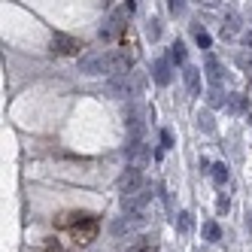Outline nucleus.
<instances>
[{"label":"nucleus","instance_id":"8","mask_svg":"<svg viewBox=\"0 0 252 252\" xmlns=\"http://www.w3.org/2000/svg\"><path fill=\"white\" fill-rule=\"evenodd\" d=\"M183 79H186V88H189L191 97L201 94V70H197V67L186 64V67H183Z\"/></svg>","mask_w":252,"mask_h":252},{"label":"nucleus","instance_id":"12","mask_svg":"<svg viewBox=\"0 0 252 252\" xmlns=\"http://www.w3.org/2000/svg\"><path fill=\"white\" fill-rule=\"evenodd\" d=\"M228 113H234V116L249 113V97L246 94H231L228 97Z\"/></svg>","mask_w":252,"mask_h":252},{"label":"nucleus","instance_id":"18","mask_svg":"<svg viewBox=\"0 0 252 252\" xmlns=\"http://www.w3.org/2000/svg\"><path fill=\"white\" fill-rule=\"evenodd\" d=\"M128 252H155V243H149V240H137L134 246H128Z\"/></svg>","mask_w":252,"mask_h":252},{"label":"nucleus","instance_id":"13","mask_svg":"<svg viewBox=\"0 0 252 252\" xmlns=\"http://www.w3.org/2000/svg\"><path fill=\"white\" fill-rule=\"evenodd\" d=\"M237 31H240V15H237V12H231L228 19H225V25H222V33H225V37H234Z\"/></svg>","mask_w":252,"mask_h":252},{"label":"nucleus","instance_id":"6","mask_svg":"<svg viewBox=\"0 0 252 252\" xmlns=\"http://www.w3.org/2000/svg\"><path fill=\"white\" fill-rule=\"evenodd\" d=\"M82 43H76L73 37H67V33H52V52L55 55H79Z\"/></svg>","mask_w":252,"mask_h":252},{"label":"nucleus","instance_id":"26","mask_svg":"<svg viewBox=\"0 0 252 252\" xmlns=\"http://www.w3.org/2000/svg\"><path fill=\"white\" fill-rule=\"evenodd\" d=\"M237 64H240L243 70H252V58H246V55H240V58H237Z\"/></svg>","mask_w":252,"mask_h":252},{"label":"nucleus","instance_id":"23","mask_svg":"<svg viewBox=\"0 0 252 252\" xmlns=\"http://www.w3.org/2000/svg\"><path fill=\"white\" fill-rule=\"evenodd\" d=\"M228 207H231V204H228V197L219 194V201H216V210H219V213H228Z\"/></svg>","mask_w":252,"mask_h":252},{"label":"nucleus","instance_id":"5","mask_svg":"<svg viewBox=\"0 0 252 252\" xmlns=\"http://www.w3.org/2000/svg\"><path fill=\"white\" fill-rule=\"evenodd\" d=\"M137 189H143V167L128 164V167H125V173L119 176V191L122 194H131Z\"/></svg>","mask_w":252,"mask_h":252},{"label":"nucleus","instance_id":"17","mask_svg":"<svg viewBox=\"0 0 252 252\" xmlns=\"http://www.w3.org/2000/svg\"><path fill=\"white\" fill-rule=\"evenodd\" d=\"M194 40H197V46H201V49H210V33L204 28H194Z\"/></svg>","mask_w":252,"mask_h":252},{"label":"nucleus","instance_id":"10","mask_svg":"<svg viewBox=\"0 0 252 252\" xmlns=\"http://www.w3.org/2000/svg\"><path fill=\"white\" fill-rule=\"evenodd\" d=\"M204 70H207V79H210V85H213V88H219V85H222V64L216 61V55H207V61H204Z\"/></svg>","mask_w":252,"mask_h":252},{"label":"nucleus","instance_id":"15","mask_svg":"<svg viewBox=\"0 0 252 252\" xmlns=\"http://www.w3.org/2000/svg\"><path fill=\"white\" fill-rule=\"evenodd\" d=\"M204 237H207L210 243H216V240L222 237V231H219V225H216V222H207V225H204Z\"/></svg>","mask_w":252,"mask_h":252},{"label":"nucleus","instance_id":"21","mask_svg":"<svg viewBox=\"0 0 252 252\" xmlns=\"http://www.w3.org/2000/svg\"><path fill=\"white\" fill-rule=\"evenodd\" d=\"M191 228V216L189 213H179V231H189Z\"/></svg>","mask_w":252,"mask_h":252},{"label":"nucleus","instance_id":"9","mask_svg":"<svg viewBox=\"0 0 252 252\" xmlns=\"http://www.w3.org/2000/svg\"><path fill=\"white\" fill-rule=\"evenodd\" d=\"M143 222H146V219H143V210H140V213H128V216H125V219L113 222V231H116V234H125V231L143 228Z\"/></svg>","mask_w":252,"mask_h":252},{"label":"nucleus","instance_id":"7","mask_svg":"<svg viewBox=\"0 0 252 252\" xmlns=\"http://www.w3.org/2000/svg\"><path fill=\"white\" fill-rule=\"evenodd\" d=\"M131 64H134V58L128 52H110V76L113 73H128Z\"/></svg>","mask_w":252,"mask_h":252},{"label":"nucleus","instance_id":"3","mask_svg":"<svg viewBox=\"0 0 252 252\" xmlns=\"http://www.w3.org/2000/svg\"><path fill=\"white\" fill-rule=\"evenodd\" d=\"M152 201V189H137V191H131V194H122V210L125 213H140L143 207H146Z\"/></svg>","mask_w":252,"mask_h":252},{"label":"nucleus","instance_id":"11","mask_svg":"<svg viewBox=\"0 0 252 252\" xmlns=\"http://www.w3.org/2000/svg\"><path fill=\"white\" fill-rule=\"evenodd\" d=\"M152 79H155L158 85H167V82H170V61L158 58V61L152 64Z\"/></svg>","mask_w":252,"mask_h":252},{"label":"nucleus","instance_id":"24","mask_svg":"<svg viewBox=\"0 0 252 252\" xmlns=\"http://www.w3.org/2000/svg\"><path fill=\"white\" fill-rule=\"evenodd\" d=\"M161 146H173V137H170V131H161Z\"/></svg>","mask_w":252,"mask_h":252},{"label":"nucleus","instance_id":"22","mask_svg":"<svg viewBox=\"0 0 252 252\" xmlns=\"http://www.w3.org/2000/svg\"><path fill=\"white\" fill-rule=\"evenodd\" d=\"M197 125H201L204 131H213V119H210L207 113H204V116H197Z\"/></svg>","mask_w":252,"mask_h":252},{"label":"nucleus","instance_id":"2","mask_svg":"<svg viewBox=\"0 0 252 252\" xmlns=\"http://www.w3.org/2000/svg\"><path fill=\"white\" fill-rule=\"evenodd\" d=\"M125 155H128V161L134 167H146L149 164V149H146V143H143V137H131L128 146H125Z\"/></svg>","mask_w":252,"mask_h":252},{"label":"nucleus","instance_id":"14","mask_svg":"<svg viewBox=\"0 0 252 252\" xmlns=\"http://www.w3.org/2000/svg\"><path fill=\"white\" fill-rule=\"evenodd\" d=\"M213 183L216 186H225L228 183V167L222 164V161H219V164H213Z\"/></svg>","mask_w":252,"mask_h":252},{"label":"nucleus","instance_id":"4","mask_svg":"<svg viewBox=\"0 0 252 252\" xmlns=\"http://www.w3.org/2000/svg\"><path fill=\"white\" fill-rule=\"evenodd\" d=\"M106 92H110L113 97H131L134 94V85H131V73H113L110 79H106Z\"/></svg>","mask_w":252,"mask_h":252},{"label":"nucleus","instance_id":"20","mask_svg":"<svg viewBox=\"0 0 252 252\" xmlns=\"http://www.w3.org/2000/svg\"><path fill=\"white\" fill-rule=\"evenodd\" d=\"M225 100H222V94H219V88H213V92H210V106H213V110H216V106H222Z\"/></svg>","mask_w":252,"mask_h":252},{"label":"nucleus","instance_id":"25","mask_svg":"<svg viewBox=\"0 0 252 252\" xmlns=\"http://www.w3.org/2000/svg\"><path fill=\"white\" fill-rule=\"evenodd\" d=\"M167 6L170 12H183V0H167Z\"/></svg>","mask_w":252,"mask_h":252},{"label":"nucleus","instance_id":"1","mask_svg":"<svg viewBox=\"0 0 252 252\" xmlns=\"http://www.w3.org/2000/svg\"><path fill=\"white\" fill-rule=\"evenodd\" d=\"M79 70L85 76H103V73H110V52H94V55H82L79 58Z\"/></svg>","mask_w":252,"mask_h":252},{"label":"nucleus","instance_id":"16","mask_svg":"<svg viewBox=\"0 0 252 252\" xmlns=\"http://www.w3.org/2000/svg\"><path fill=\"white\" fill-rule=\"evenodd\" d=\"M170 58H173L176 64H183V61H186V46H183V43H173V49H170Z\"/></svg>","mask_w":252,"mask_h":252},{"label":"nucleus","instance_id":"28","mask_svg":"<svg viewBox=\"0 0 252 252\" xmlns=\"http://www.w3.org/2000/svg\"><path fill=\"white\" fill-rule=\"evenodd\" d=\"M201 3H207V6H216V3H222V0H201Z\"/></svg>","mask_w":252,"mask_h":252},{"label":"nucleus","instance_id":"19","mask_svg":"<svg viewBox=\"0 0 252 252\" xmlns=\"http://www.w3.org/2000/svg\"><path fill=\"white\" fill-rule=\"evenodd\" d=\"M146 37H149V40H152V43H155V40H158V37H161V25H158V22H155V19H152V22H149V25H146Z\"/></svg>","mask_w":252,"mask_h":252},{"label":"nucleus","instance_id":"27","mask_svg":"<svg viewBox=\"0 0 252 252\" xmlns=\"http://www.w3.org/2000/svg\"><path fill=\"white\" fill-rule=\"evenodd\" d=\"M243 46H246V49H252V31H246V33H243Z\"/></svg>","mask_w":252,"mask_h":252}]
</instances>
